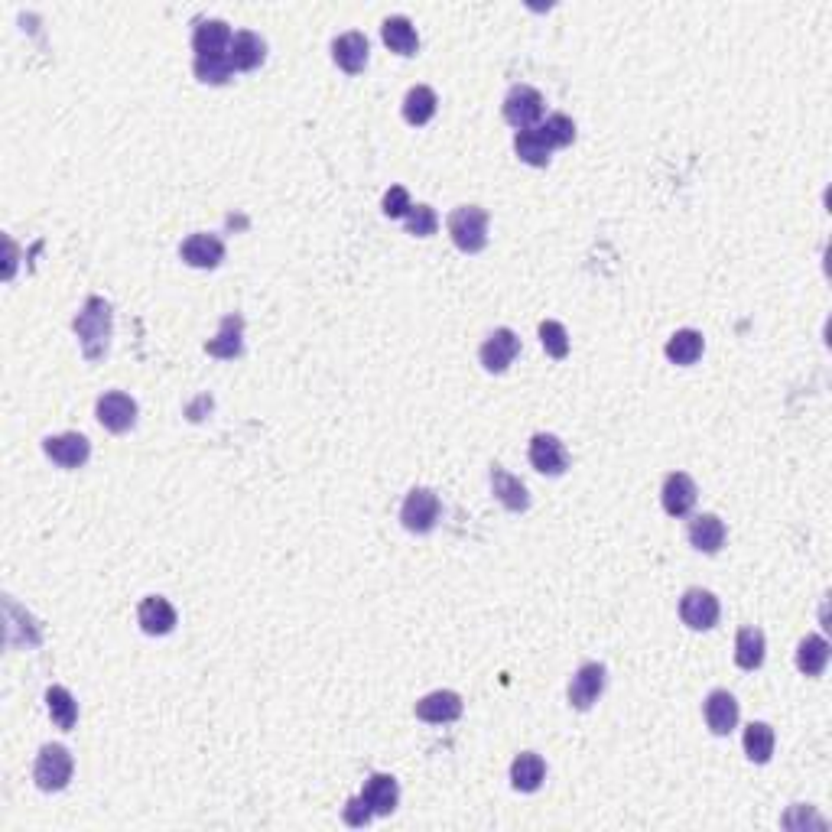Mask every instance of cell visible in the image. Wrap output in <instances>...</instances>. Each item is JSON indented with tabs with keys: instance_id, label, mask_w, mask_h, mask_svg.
I'll return each instance as SVG.
<instances>
[{
	"instance_id": "29",
	"label": "cell",
	"mask_w": 832,
	"mask_h": 832,
	"mask_svg": "<svg viewBox=\"0 0 832 832\" xmlns=\"http://www.w3.org/2000/svg\"><path fill=\"white\" fill-rule=\"evenodd\" d=\"M826 663H829V641L826 637H819V634L803 637L800 647H797V670L803 676H819L826 670Z\"/></svg>"
},
{
	"instance_id": "3",
	"label": "cell",
	"mask_w": 832,
	"mask_h": 832,
	"mask_svg": "<svg viewBox=\"0 0 832 832\" xmlns=\"http://www.w3.org/2000/svg\"><path fill=\"white\" fill-rule=\"evenodd\" d=\"M75 771V761L65 745H43L36 754V764H33V780L39 790L46 793H59L69 787Z\"/></svg>"
},
{
	"instance_id": "2",
	"label": "cell",
	"mask_w": 832,
	"mask_h": 832,
	"mask_svg": "<svg viewBox=\"0 0 832 832\" xmlns=\"http://www.w3.org/2000/svg\"><path fill=\"white\" fill-rule=\"evenodd\" d=\"M449 238L465 254H478L488 247V212L481 205H459L449 215Z\"/></svg>"
},
{
	"instance_id": "37",
	"label": "cell",
	"mask_w": 832,
	"mask_h": 832,
	"mask_svg": "<svg viewBox=\"0 0 832 832\" xmlns=\"http://www.w3.org/2000/svg\"><path fill=\"white\" fill-rule=\"evenodd\" d=\"M413 208L410 202V192L403 189V186H390L387 195H384V215L387 218H407V212Z\"/></svg>"
},
{
	"instance_id": "27",
	"label": "cell",
	"mask_w": 832,
	"mask_h": 832,
	"mask_svg": "<svg viewBox=\"0 0 832 832\" xmlns=\"http://www.w3.org/2000/svg\"><path fill=\"white\" fill-rule=\"evenodd\" d=\"M381 36L390 46V52H397V56H416V49H420V36H416L413 23L407 17H387L381 26Z\"/></svg>"
},
{
	"instance_id": "12",
	"label": "cell",
	"mask_w": 832,
	"mask_h": 832,
	"mask_svg": "<svg viewBox=\"0 0 832 832\" xmlns=\"http://www.w3.org/2000/svg\"><path fill=\"white\" fill-rule=\"evenodd\" d=\"M43 452L59 468H82L91 455V442L82 433H62V436L43 439Z\"/></svg>"
},
{
	"instance_id": "8",
	"label": "cell",
	"mask_w": 832,
	"mask_h": 832,
	"mask_svg": "<svg viewBox=\"0 0 832 832\" xmlns=\"http://www.w3.org/2000/svg\"><path fill=\"white\" fill-rule=\"evenodd\" d=\"M517 355H520V338H517L514 329H494L478 351L481 368L491 371V374H504Z\"/></svg>"
},
{
	"instance_id": "15",
	"label": "cell",
	"mask_w": 832,
	"mask_h": 832,
	"mask_svg": "<svg viewBox=\"0 0 832 832\" xmlns=\"http://www.w3.org/2000/svg\"><path fill=\"white\" fill-rule=\"evenodd\" d=\"M182 260H186L189 267L195 270H212L218 267L221 260H225V244H221L215 234H189L186 241H182Z\"/></svg>"
},
{
	"instance_id": "10",
	"label": "cell",
	"mask_w": 832,
	"mask_h": 832,
	"mask_svg": "<svg viewBox=\"0 0 832 832\" xmlns=\"http://www.w3.org/2000/svg\"><path fill=\"white\" fill-rule=\"evenodd\" d=\"M602 693H605V667L602 663H582L569 683V706L585 712L595 706Z\"/></svg>"
},
{
	"instance_id": "20",
	"label": "cell",
	"mask_w": 832,
	"mask_h": 832,
	"mask_svg": "<svg viewBox=\"0 0 832 832\" xmlns=\"http://www.w3.org/2000/svg\"><path fill=\"white\" fill-rule=\"evenodd\" d=\"M264 59H267V43H264V39H260L257 33H251V30L234 33L231 52H228V62H231L234 72H251Z\"/></svg>"
},
{
	"instance_id": "17",
	"label": "cell",
	"mask_w": 832,
	"mask_h": 832,
	"mask_svg": "<svg viewBox=\"0 0 832 832\" xmlns=\"http://www.w3.org/2000/svg\"><path fill=\"white\" fill-rule=\"evenodd\" d=\"M706 725L712 735H732L738 725V702L728 689H712L706 696Z\"/></svg>"
},
{
	"instance_id": "38",
	"label": "cell",
	"mask_w": 832,
	"mask_h": 832,
	"mask_svg": "<svg viewBox=\"0 0 832 832\" xmlns=\"http://www.w3.org/2000/svg\"><path fill=\"white\" fill-rule=\"evenodd\" d=\"M342 816H345V823H348V826L361 829V826H368L371 819H374V810H371V806H368V800H364L361 793H358V797H351V800L345 803Z\"/></svg>"
},
{
	"instance_id": "35",
	"label": "cell",
	"mask_w": 832,
	"mask_h": 832,
	"mask_svg": "<svg viewBox=\"0 0 832 832\" xmlns=\"http://www.w3.org/2000/svg\"><path fill=\"white\" fill-rule=\"evenodd\" d=\"M403 225H407V231L413 234V238H433L436 228H439V218L433 212V205H413L407 218H403Z\"/></svg>"
},
{
	"instance_id": "31",
	"label": "cell",
	"mask_w": 832,
	"mask_h": 832,
	"mask_svg": "<svg viewBox=\"0 0 832 832\" xmlns=\"http://www.w3.org/2000/svg\"><path fill=\"white\" fill-rule=\"evenodd\" d=\"M745 754H748V761L754 764H767L771 761V754H774V728L767 725V722H751L745 728Z\"/></svg>"
},
{
	"instance_id": "21",
	"label": "cell",
	"mask_w": 832,
	"mask_h": 832,
	"mask_svg": "<svg viewBox=\"0 0 832 832\" xmlns=\"http://www.w3.org/2000/svg\"><path fill=\"white\" fill-rule=\"evenodd\" d=\"M241 329H244V322H241V316H225L221 319V325H218V335L215 338H208L205 342V351L212 358H225V361H231V358H238L241 351H244V342H241Z\"/></svg>"
},
{
	"instance_id": "30",
	"label": "cell",
	"mask_w": 832,
	"mask_h": 832,
	"mask_svg": "<svg viewBox=\"0 0 832 832\" xmlns=\"http://www.w3.org/2000/svg\"><path fill=\"white\" fill-rule=\"evenodd\" d=\"M735 663L741 670H758L764 663V634L758 628H741L735 637Z\"/></svg>"
},
{
	"instance_id": "33",
	"label": "cell",
	"mask_w": 832,
	"mask_h": 832,
	"mask_svg": "<svg viewBox=\"0 0 832 832\" xmlns=\"http://www.w3.org/2000/svg\"><path fill=\"white\" fill-rule=\"evenodd\" d=\"M537 134L550 143V150L556 147H569L572 140H576V124H572V117L566 114H550L546 121L537 127Z\"/></svg>"
},
{
	"instance_id": "25",
	"label": "cell",
	"mask_w": 832,
	"mask_h": 832,
	"mask_svg": "<svg viewBox=\"0 0 832 832\" xmlns=\"http://www.w3.org/2000/svg\"><path fill=\"white\" fill-rule=\"evenodd\" d=\"M436 108H439L436 91L429 85H416L407 91V98H403V121L413 127H423L436 117Z\"/></svg>"
},
{
	"instance_id": "14",
	"label": "cell",
	"mask_w": 832,
	"mask_h": 832,
	"mask_svg": "<svg viewBox=\"0 0 832 832\" xmlns=\"http://www.w3.org/2000/svg\"><path fill=\"white\" fill-rule=\"evenodd\" d=\"M462 715V696L452 689H436V693L423 696L416 702V719H423L429 725H446L455 722Z\"/></svg>"
},
{
	"instance_id": "11",
	"label": "cell",
	"mask_w": 832,
	"mask_h": 832,
	"mask_svg": "<svg viewBox=\"0 0 832 832\" xmlns=\"http://www.w3.org/2000/svg\"><path fill=\"white\" fill-rule=\"evenodd\" d=\"M231 26L225 20H202L192 33V49L195 59H218L231 52Z\"/></svg>"
},
{
	"instance_id": "26",
	"label": "cell",
	"mask_w": 832,
	"mask_h": 832,
	"mask_svg": "<svg viewBox=\"0 0 832 832\" xmlns=\"http://www.w3.org/2000/svg\"><path fill=\"white\" fill-rule=\"evenodd\" d=\"M702 351H706V338H702V332L696 329H680V332H673L670 335V342L667 348H663V355H667L673 364H696L702 358Z\"/></svg>"
},
{
	"instance_id": "19",
	"label": "cell",
	"mask_w": 832,
	"mask_h": 832,
	"mask_svg": "<svg viewBox=\"0 0 832 832\" xmlns=\"http://www.w3.org/2000/svg\"><path fill=\"white\" fill-rule=\"evenodd\" d=\"M491 488H494V498H498L501 507H507L511 514H524L527 507H530L527 485L517 475L507 472V468H501V465L491 468Z\"/></svg>"
},
{
	"instance_id": "34",
	"label": "cell",
	"mask_w": 832,
	"mask_h": 832,
	"mask_svg": "<svg viewBox=\"0 0 832 832\" xmlns=\"http://www.w3.org/2000/svg\"><path fill=\"white\" fill-rule=\"evenodd\" d=\"M192 72H195V78H199V82H205V85H225V82H231V75H234L228 56H218V59H195V62H192Z\"/></svg>"
},
{
	"instance_id": "7",
	"label": "cell",
	"mask_w": 832,
	"mask_h": 832,
	"mask_svg": "<svg viewBox=\"0 0 832 832\" xmlns=\"http://www.w3.org/2000/svg\"><path fill=\"white\" fill-rule=\"evenodd\" d=\"M527 455H530V465L537 468L540 475L556 478V475H563L566 468H569V452L563 446V439L553 436V433H537V436H533Z\"/></svg>"
},
{
	"instance_id": "32",
	"label": "cell",
	"mask_w": 832,
	"mask_h": 832,
	"mask_svg": "<svg viewBox=\"0 0 832 832\" xmlns=\"http://www.w3.org/2000/svg\"><path fill=\"white\" fill-rule=\"evenodd\" d=\"M514 150L517 156L524 160L527 166H546L550 163V143H546L540 134H537V127H530V130H517V137H514Z\"/></svg>"
},
{
	"instance_id": "28",
	"label": "cell",
	"mask_w": 832,
	"mask_h": 832,
	"mask_svg": "<svg viewBox=\"0 0 832 832\" xmlns=\"http://www.w3.org/2000/svg\"><path fill=\"white\" fill-rule=\"evenodd\" d=\"M46 709H49V719L56 722V728L62 732H72L75 722H78V702L65 686H49L46 689Z\"/></svg>"
},
{
	"instance_id": "23",
	"label": "cell",
	"mask_w": 832,
	"mask_h": 832,
	"mask_svg": "<svg viewBox=\"0 0 832 832\" xmlns=\"http://www.w3.org/2000/svg\"><path fill=\"white\" fill-rule=\"evenodd\" d=\"M686 537L699 553H719L725 543V524L715 514H699L689 520Z\"/></svg>"
},
{
	"instance_id": "36",
	"label": "cell",
	"mask_w": 832,
	"mask_h": 832,
	"mask_svg": "<svg viewBox=\"0 0 832 832\" xmlns=\"http://www.w3.org/2000/svg\"><path fill=\"white\" fill-rule=\"evenodd\" d=\"M540 342L546 348V355L556 358V361L569 355V332H566V325H559L553 319L540 322Z\"/></svg>"
},
{
	"instance_id": "6",
	"label": "cell",
	"mask_w": 832,
	"mask_h": 832,
	"mask_svg": "<svg viewBox=\"0 0 832 832\" xmlns=\"http://www.w3.org/2000/svg\"><path fill=\"white\" fill-rule=\"evenodd\" d=\"M719 615H722L719 598H715L712 592H706V589H689L680 598V618H683L686 628L712 631L715 624H719Z\"/></svg>"
},
{
	"instance_id": "16",
	"label": "cell",
	"mask_w": 832,
	"mask_h": 832,
	"mask_svg": "<svg viewBox=\"0 0 832 832\" xmlns=\"http://www.w3.org/2000/svg\"><path fill=\"white\" fill-rule=\"evenodd\" d=\"M368 52H371L368 36L358 33V30L342 33V36H338L335 43H332V59H335L338 69L348 72V75L364 72V65H368Z\"/></svg>"
},
{
	"instance_id": "24",
	"label": "cell",
	"mask_w": 832,
	"mask_h": 832,
	"mask_svg": "<svg viewBox=\"0 0 832 832\" xmlns=\"http://www.w3.org/2000/svg\"><path fill=\"white\" fill-rule=\"evenodd\" d=\"M543 780H546V764H543L540 754H533V751L517 754L514 764H511V784H514V790L533 793V790L543 787Z\"/></svg>"
},
{
	"instance_id": "9",
	"label": "cell",
	"mask_w": 832,
	"mask_h": 832,
	"mask_svg": "<svg viewBox=\"0 0 832 832\" xmlns=\"http://www.w3.org/2000/svg\"><path fill=\"white\" fill-rule=\"evenodd\" d=\"M95 416L108 433H127V429H134V423H137V403L127 394H121V390H111V394L98 397Z\"/></svg>"
},
{
	"instance_id": "22",
	"label": "cell",
	"mask_w": 832,
	"mask_h": 832,
	"mask_svg": "<svg viewBox=\"0 0 832 832\" xmlns=\"http://www.w3.org/2000/svg\"><path fill=\"white\" fill-rule=\"evenodd\" d=\"M361 797L368 800L374 816H390V813L397 810L400 787H397V780L390 777V774H374V777H368V784H364Z\"/></svg>"
},
{
	"instance_id": "18",
	"label": "cell",
	"mask_w": 832,
	"mask_h": 832,
	"mask_svg": "<svg viewBox=\"0 0 832 832\" xmlns=\"http://www.w3.org/2000/svg\"><path fill=\"white\" fill-rule=\"evenodd\" d=\"M137 621H140V628H143V634H150V637H163V634H169L176 628V608L166 602V598H160V595H147L140 602V608H137Z\"/></svg>"
},
{
	"instance_id": "5",
	"label": "cell",
	"mask_w": 832,
	"mask_h": 832,
	"mask_svg": "<svg viewBox=\"0 0 832 832\" xmlns=\"http://www.w3.org/2000/svg\"><path fill=\"white\" fill-rule=\"evenodd\" d=\"M543 117V95L530 85H514L504 98V121L517 130H530Z\"/></svg>"
},
{
	"instance_id": "4",
	"label": "cell",
	"mask_w": 832,
	"mask_h": 832,
	"mask_svg": "<svg viewBox=\"0 0 832 832\" xmlns=\"http://www.w3.org/2000/svg\"><path fill=\"white\" fill-rule=\"evenodd\" d=\"M439 514H442V504H439V494L429 491V488H413L407 494V501L400 507V524L407 527L410 533H429L436 530L439 524Z\"/></svg>"
},
{
	"instance_id": "1",
	"label": "cell",
	"mask_w": 832,
	"mask_h": 832,
	"mask_svg": "<svg viewBox=\"0 0 832 832\" xmlns=\"http://www.w3.org/2000/svg\"><path fill=\"white\" fill-rule=\"evenodd\" d=\"M72 329L78 335V345H82L85 358L101 361L111 345V303H104L101 296H88L82 312L72 322Z\"/></svg>"
},
{
	"instance_id": "13",
	"label": "cell",
	"mask_w": 832,
	"mask_h": 832,
	"mask_svg": "<svg viewBox=\"0 0 832 832\" xmlns=\"http://www.w3.org/2000/svg\"><path fill=\"white\" fill-rule=\"evenodd\" d=\"M696 498H699L696 481L686 472H673V475H667V481H663L660 501H663V511L670 517H686L696 507Z\"/></svg>"
}]
</instances>
